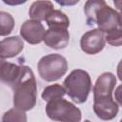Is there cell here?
<instances>
[{"instance_id": "6da1fadb", "label": "cell", "mask_w": 122, "mask_h": 122, "mask_svg": "<svg viewBox=\"0 0 122 122\" xmlns=\"http://www.w3.org/2000/svg\"><path fill=\"white\" fill-rule=\"evenodd\" d=\"M116 84L115 75L112 72L102 73L93 87V112L102 120H112L118 113L119 104L112 98Z\"/></svg>"}, {"instance_id": "7a4b0ae2", "label": "cell", "mask_w": 122, "mask_h": 122, "mask_svg": "<svg viewBox=\"0 0 122 122\" xmlns=\"http://www.w3.org/2000/svg\"><path fill=\"white\" fill-rule=\"evenodd\" d=\"M84 11L88 24H96L104 33L121 28L120 13L108 6L105 0H87Z\"/></svg>"}, {"instance_id": "3957f363", "label": "cell", "mask_w": 122, "mask_h": 122, "mask_svg": "<svg viewBox=\"0 0 122 122\" xmlns=\"http://www.w3.org/2000/svg\"><path fill=\"white\" fill-rule=\"evenodd\" d=\"M11 88L14 108L27 112L35 106L37 99L36 80L30 67L21 65V72Z\"/></svg>"}, {"instance_id": "277c9868", "label": "cell", "mask_w": 122, "mask_h": 122, "mask_svg": "<svg viewBox=\"0 0 122 122\" xmlns=\"http://www.w3.org/2000/svg\"><path fill=\"white\" fill-rule=\"evenodd\" d=\"M66 93L77 104L86 102L92 90V79L90 74L80 69L73 70L64 80Z\"/></svg>"}, {"instance_id": "5b68a950", "label": "cell", "mask_w": 122, "mask_h": 122, "mask_svg": "<svg viewBox=\"0 0 122 122\" xmlns=\"http://www.w3.org/2000/svg\"><path fill=\"white\" fill-rule=\"evenodd\" d=\"M37 70L40 77L47 82L60 79L68 71V62L61 54L51 53L43 56L38 64Z\"/></svg>"}, {"instance_id": "8992f818", "label": "cell", "mask_w": 122, "mask_h": 122, "mask_svg": "<svg viewBox=\"0 0 122 122\" xmlns=\"http://www.w3.org/2000/svg\"><path fill=\"white\" fill-rule=\"evenodd\" d=\"M46 113L50 119L62 122H78L81 120V111L70 101L62 97L48 101Z\"/></svg>"}, {"instance_id": "52a82bcc", "label": "cell", "mask_w": 122, "mask_h": 122, "mask_svg": "<svg viewBox=\"0 0 122 122\" xmlns=\"http://www.w3.org/2000/svg\"><path fill=\"white\" fill-rule=\"evenodd\" d=\"M106 44L105 33L97 29L85 32L80 39L81 50L87 54H96L100 52Z\"/></svg>"}, {"instance_id": "ba28073f", "label": "cell", "mask_w": 122, "mask_h": 122, "mask_svg": "<svg viewBox=\"0 0 122 122\" xmlns=\"http://www.w3.org/2000/svg\"><path fill=\"white\" fill-rule=\"evenodd\" d=\"M45 28L41 22L30 19L27 20L20 28V34L22 38L29 44H38L43 41L45 34Z\"/></svg>"}, {"instance_id": "9c48e42d", "label": "cell", "mask_w": 122, "mask_h": 122, "mask_svg": "<svg viewBox=\"0 0 122 122\" xmlns=\"http://www.w3.org/2000/svg\"><path fill=\"white\" fill-rule=\"evenodd\" d=\"M43 41L46 46L51 49H65L70 42L69 30L63 28H49V30L45 31Z\"/></svg>"}, {"instance_id": "30bf717a", "label": "cell", "mask_w": 122, "mask_h": 122, "mask_svg": "<svg viewBox=\"0 0 122 122\" xmlns=\"http://www.w3.org/2000/svg\"><path fill=\"white\" fill-rule=\"evenodd\" d=\"M24 49L23 39L19 36H10L0 41V57L11 58L18 55Z\"/></svg>"}, {"instance_id": "8fae6325", "label": "cell", "mask_w": 122, "mask_h": 122, "mask_svg": "<svg viewBox=\"0 0 122 122\" xmlns=\"http://www.w3.org/2000/svg\"><path fill=\"white\" fill-rule=\"evenodd\" d=\"M53 4L49 0H38L33 2L29 10V15L30 19L36 21H45L46 17L53 10Z\"/></svg>"}, {"instance_id": "7c38bea8", "label": "cell", "mask_w": 122, "mask_h": 122, "mask_svg": "<svg viewBox=\"0 0 122 122\" xmlns=\"http://www.w3.org/2000/svg\"><path fill=\"white\" fill-rule=\"evenodd\" d=\"M21 72V66L4 60L0 66V81L10 87L17 80Z\"/></svg>"}, {"instance_id": "4fadbf2b", "label": "cell", "mask_w": 122, "mask_h": 122, "mask_svg": "<svg viewBox=\"0 0 122 122\" xmlns=\"http://www.w3.org/2000/svg\"><path fill=\"white\" fill-rule=\"evenodd\" d=\"M49 28H63L68 29L70 26L69 17L59 10H53L45 19Z\"/></svg>"}, {"instance_id": "5bb4252c", "label": "cell", "mask_w": 122, "mask_h": 122, "mask_svg": "<svg viewBox=\"0 0 122 122\" xmlns=\"http://www.w3.org/2000/svg\"><path fill=\"white\" fill-rule=\"evenodd\" d=\"M65 94H66V91L63 86H61L59 84H53V85H50V86L46 87L43 90L41 96H42L43 100L48 102L52 99L63 97Z\"/></svg>"}, {"instance_id": "9a60e30c", "label": "cell", "mask_w": 122, "mask_h": 122, "mask_svg": "<svg viewBox=\"0 0 122 122\" xmlns=\"http://www.w3.org/2000/svg\"><path fill=\"white\" fill-rule=\"evenodd\" d=\"M14 28V19L11 14L0 11V36L9 35Z\"/></svg>"}, {"instance_id": "2e32d148", "label": "cell", "mask_w": 122, "mask_h": 122, "mask_svg": "<svg viewBox=\"0 0 122 122\" xmlns=\"http://www.w3.org/2000/svg\"><path fill=\"white\" fill-rule=\"evenodd\" d=\"M3 121H27V115L24 111L17 108L6 112L2 117Z\"/></svg>"}, {"instance_id": "e0dca14e", "label": "cell", "mask_w": 122, "mask_h": 122, "mask_svg": "<svg viewBox=\"0 0 122 122\" xmlns=\"http://www.w3.org/2000/svg\"><path fill=\"white\" fill-rule=\"evenodd\" d=\"M122 29H115L113 30H111L107 33H105V39L106 41L112 45V46H115V47H119L122 44V32H121Z\"/></svg>"}, {"instance_id": "ac0fdd59", "label": "cell", "mask_w": 122, "mask_h": 122, "mask_svg": "<svg viewBox=\"0 0 122 122\" xmlns=\"http://www.w3.org/2000/svg\"><path fill=\"white\" fill-rule=\"evenodd\" d=\"M54 1L62 7H69V6L76 5L80 0H54Z\"/></svg>"}, {"instance_id": "d6986e66", "label": "cell", "mask_w": 122, "mask_h": 122, "mask_svg": "<svg viewBox=\"0 0 122 122\" xmlns=\"http://www.w3.org/2000/svg\"><path fill=\"white\" fill-rule=\"evenodd\" d=\"M2 1L9 6H17V5H21L23 3H26L28 0H2Z\"/></svg>"}, {"instance_id": "ffe728a7", "label": "cell", "mask_w": 122, "mask_h": 122, "mask_svg": "<svg viewBox=\"0 0 122 122\" xmlns=\"http://www.w3.org/2000/svg\"><path fill=\"white\" fill-rule=\"evenodd\" d=\"M120 2H121V0H113V3H114L115 7H116L118 10H120V9H121V5H120Z\"/></svg>"}, {"instance_id": "44dd1931", "label": "cell", "mask_w": 122, "mask_h": 122, "mask_svg": "<svg viewBox=\"0 0 122 122\" xmlns=\"http://www.w3.org/2000/svg\"><path fill=\"white\" fill-rule=\"evenodd\" d=\"M4 60H5L4 58H1V57H0V66H1V64H2V62H3Z\"/></svg>"}]
</instances>
